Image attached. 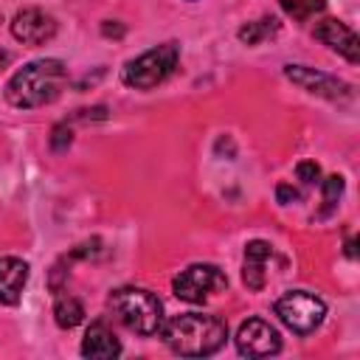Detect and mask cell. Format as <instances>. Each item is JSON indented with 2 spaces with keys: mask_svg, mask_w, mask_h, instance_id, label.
<instances>
[{
  "mask_svg": "<svg viewBox=\"0 0 360 360\" xmlns=\"http://www.w3.org/2000/svg\"><path fill=\"white\" fill-rule=\"evenodd\" d=\"M163 343L183 357H208L225 346L228 326L222 318L208 312H183L166 321L158 332Z\"/></svg>",
  "mask_w": 360,
  "mask_h": 360,
  "instance_id": "1",
  "label": "cell"
},
{
  "mask_svg": "<svg viewBox=\"0 0 360 360\" xmlns=\"http://www.w3.org/2000/svg\"><path fill=\"white\" fill-rule=\"evenodd\" d=\"M68 84V68L62 59H34L22 65L8 82H6V101L20 110L45 107Z\"/></svg>",
  "mask_w": 360,
  "mask_h": 360,
  "instance_id": "2",
  "label": "cell"
},
{
  "mask_svg": "<svg viewBox=\"0 0 360 360\" xmlns=\"http://www.w3.org/2000/svg\"><path fill=\"white\" fill-rule=\"evenodd\" d=\"M110 312L115 315L118 323H124L129 332L152 338L163 326V304L155 292L141 290V287H121L112 290L107 298Z\"/></svg>",
  "mask_w": 360,
  "mask_h": 360,
  "instance_id": "3",
  "label": "cell"
},
{
  "mask_svg": "<svg viewBox=\"0 0 360 360\" xmlns=\"http://www.w3.org/2000/svg\"><path fill=\"white\" fill-rule=\"evenodd\" d=\"M177 59H180V45L177 42L155 45V48L138 53L135 59H129L124 65L121 82L127 87H135V90H152V87H158L160 82H166L174 73Z\"/></svg>",
  "mask_w": 360,
  "mask_h": 360,
  "instance_id": "4",
  "label": "cell"
},
{
  "mask_svg": "<svg viewBox=\"0 0 360 360\" xmlns=\"http://www.w3.org/2000/svg\"><path fill=\"white\" fill-rule=\"evenodd\" d=\"M276 315L295 335H309L321 326V321L326 315V304L307 290H292L276 301Z\"/></svg>",
  "mask_w": 360,
  "mask_h": 360,
  "instance_id": "5",
  "label": "cell"
},
{
  "mask_svg": "<svg viewBox=\"0 0 360 360\" xmlns=\"http://www.w3.org/2000/svg\"><path fill=\"white\" fill-rule=\"evenodd\" d=\"M225 287L228 278L217 264H188L172 278V292L188 304H202L211 292H219Z\"/></svg>",
  "mask_w": 360,
  "mask_h": 360,
  "instance_id": "6",
  "label": "cell"
},
{
  "mask_svg": "<svg viewBox=\"0 0 360 360\" xmlns=\"http://www.w3.org/2000/svg\"><path fill=\"white\" fill-rule=\"evenodd\" d=\"M284 76L292 84H298L301 90H307L312 96H321V98H329V101H343V98L352 96V84H346L343 79L329 76L323 70L307 68V65H287L284 68Z\"/></svg>",
  "mask_w": 360,
  "mask_h": 360,
  "instance_id": "7",
  "label": "cell"
},
{
  "mask_svg": "<svg viewBox=\"0 0 360 360\" xmlns=\"http://www.w3.org/2000/svg\"><path fill=\"white\" fill-rule=\"evenodd\" d=\"M236 349L245 357H270L281 349V338L267 321L248 318L236 332Z\"/></svg>",
  "mask_w": 360,
  "mask_h": 360,
  "instance_id": "8",
  "label": "cell"
},
{
  "mask_svg": "<svg viewBox=\"0 0 360 360\" xmlns=\"http://www.w3.org/2000/svg\"><path fill=\"white\" fill-rule=\"evenodd\" d=\"M11 34L14 39L25 42V45H45L56 37V20L42 11V8H20L11 20Z\"/></svg>",
  "mask_w": 360,
  "mask_h": 360,
  "instance_id": "9",
  "label": "cell"
},
{
  "mask_svg": "<svg viewBox=\"0 0 360 360\" xmlns=\"http://www.w3.org/2000/svg\"><path fill=\"white\" fill-rule=\"evenodd\" d=\"M312 37L321 39L326 48H332L335 53H340L346 62L357 65L360 62V42H357V34L340 22V20H321L315 28H312Z\"/></svg>",
  "mask_w": 360,
  "mask_h": 360,
  "instance_id": "10",
  "label": "cell"
},
{
  "mask_svg": "<svg viewBox=\"0 0 360 360\" xmlns=\"http://www.w3.org/2000/svg\"><path fill=\"white\" fill-rule=\"evenodd\" d=\"M121 354V343L115 338V332L104 323V321H96L84 338H82V357H90V360H112Z\"/></svg>",
  "mask_w": 360,
  "mask_h": 360,
  "instance_id": "11",
  "label": "cell"
},
{
  "mask_svg": "<svg viewBox=\"0 0 360 360\" xmlns=\"http://www.w3.org/2000/svg\"><path fill=\"white\" fill-rule=\"evenodd\" d=\"M28 281V262L17 256H0V304L14 307Z\"/></svg>",
  "mask_w": 360,
  "mask_h": 360,
  "instance_id": "12",
  "label": "cell"
},
{
  "mask_svg": "<svg viewBox=\"0 0 360 360\" xmlns=\"http://www.w3.org/2000/svg\"><path fill=\"white\" fill-rule=\"evenodd\" d=\"M53 321H56V326H62V329L79 326V323L84 321V307H82V301L73 298V295H59L56 304H53Z\"/></svg>",
  "mask_w": 360,
  "mask_h": 360,
  "instance_id": "13",
  "label": "cell"
},
{
  "mask_svg": "<svg viewBox=\"0 0 360 360\" xmlns=\"http://www.w3.org/2000/svg\"><path fill=\"white\" fill-rule=\"evenodd\" d=\"M276 31H278V22H276L273 17H262V20L245 22V25L236 31V37H239V42H245V45H259V42H264L267 37H273Z\"/></svg>",
  "mask_w": 360,
  "mask_h": 360,
  "instance_id": "14",
  "label": "cell"
},
{
  "mask_svg": "<svg viewBox=\"0 0 360 360\" xmlns=\"http://www.w3.org/2000/svg\"><path fill=\"white\" fill-rule=\"evenodd\" d=\"M281 8L292 20H309L312 14L326 8V0H281Z\"/></svg>",
  "mask_w": 360,
  "mask_h": 360,
  "instance_id": "15",
  "label": "cell"
},
{
  "mask_svg": "<svg viewBox=\"0 0 360 360\" xmlns=\"http://www.w3.org/2000/svg\"><path fill=\"white\" fill-rule=\"evenodd\" d=\"M48 143H51L53 152H68V146L73 143V129L68 127V121H65V124H56V127L51 129Z\"/></svg>",
  "mask_w": 360,
  "mask_h": 360,
  "instance_id": "16",
  "label": "cell"
},
{
  "mask_svg": "<svg viewBox=\"0 0 360 360\" xmlns=\"http://www.w3.org/2000/svg\"><path fill=\"white\" fill-rule=\"evenodd\" d=\"M270 253H273V248H270V242H264V239H250V242L245 245V262L264 264V262L270 259Z\"/></svg>",
  "mask_w": 360,
  "mask_h": 360,
  "instance_id": "17",
  "label": "cell"
},
{
  "mask_svg": "<svg viewBox=\"0 0 360 360\" xmlns=\"http://www.w3.org/2000/svg\"><path fill=\"white\" fill-rule=\"evenodd\" d=\"M242 281H245L248 290H262V287H264V264L245 262V267H242Z\"/></svg>",
  "mask_w": 360,
  "mask_h": 360,
  "instance_id": "18",
  "label": "cell"
},
{
  "mask_svg": "<svg viewBox=\"0 0 360 360\" xmlns=\"http://www.w3.org/2000/svg\"><path fill=\"white\" fill-rule=\"evenodd\" d=\"M343 177L340 174H329L326 180H321V191H323V200L332 205V202H338V197L343 194Z\"/></svg>",
  "mask_w": 360,
  "mask_h": 360,
  "instance_id": "19",
  "label": "cell"
},
{
  "mask_svg": "<svg viewBox=\"0 0 360 360\" xmlns=\"http://www.w3.org/2000/svg\"><path fill=\"white\" fill-rule=\"evenodd\" d=\"M295 177L301 180V183H315V180H321V166L315 163V160H301L298 166H295Z\"/></svg>",
  "mask_w": 360,
  "mask_h": 360,
  "instance_id": "20",
  "label": "cell"
},
{
  "mask_svg": "<svg viewBox=\"0 0 360 360\" xmlns=\"http://www.w3.org/2000/svg\"><path fill=\"white\" fill-rule=\"evenodd\" d=\"M65 264H68V256H62V259L53 264V270H51V290H53V292H62V284L68 281Z\"/></svg>",
  "mask_w": 360,
  "mask_h": 360,
  "instance_id": "21",
  "label": "cell"
},
{
  "mask_svg": "<svg viewBox=\"0 0 360 360\" xmlns=\"http://www.w3.org/2000/svg\"><path fill=\"white\" fill-rule=\"evenodd\" d=\"M127 34V25L124 22H118V20H104L101 22V37H107V39H121Z\"/></svg>",
  "mask_w": 360,
  "mask_h": 360,
  "instance_id": "22",
  "label": "cell"
},
{
  "mask_svg": "<svg viewBox=\"0 0 360 360\" xmlns=\"http://www.w3.org/2000/svg\"><path fill=\"white\" fill-rule=\"evenodd\" d=\"M276 200H278L281 205H290V202L298 200V191H295L290 183H278V186H276Z\"/></svg>",
  "mask_w": 360,
  "mask_h": 360,
  "instance_id": "23",
  "label": "cell"
},
{
  "mask_svg": "<svg viewBox=\"0 0 360 360\" xmlns=\"http://www.w3.org/2000/svg\"><path fill=\"white\" fill-rule=\"evenodd\" d=\"M73 118L79 121H104L107 118V107H93V110H79Z\"/></svg>",
  "mask_w": 360,
  "mask_h": 360,
  "instance_id": "24",
  "label": "cell"
},
{
  "mask_svg": "<svg viewBox=\"0 0 360 360\" xmlns=\"http://www.w3.org/2000/svg\"><path fill=\"white\" fill-rule=\"evenodd\" d=\"M8 62H11V53L0 48V70H3V68H8Z\"/></svg>",
  "mask_w": 360,
  "mask_h": 360,
  "instance_id": "25",
  "label": "cell"
},
{
  "mask_svg": "<svg viewBox=\"0 0 360 360\" xmlns=\"http://www.w3.org/2000/svg\"><path fill=\"white\" fill-rule=\"evenodd\" d=\"M346 256H349V259H354V239H349V242H346Z\"/></svg>",
  "mask_w": 360,
  "mask_h": 360,
  "instance_id": "26",
  "label": "cell"
},
{
  "mask_svg": "<svg viewBox=\"0 0 360 360\" xmlns=\"http://www.w3.org/2000/svg\"><path fill=\"white\" fill-rule=\"evenodd\" d=\"M0 22H3V17H0Z\"/></svg>",
  "mask_w": 360,
  "mask_h": 360,
  "instance_id": "27",
  "label": "cell"
}]
</instances>
